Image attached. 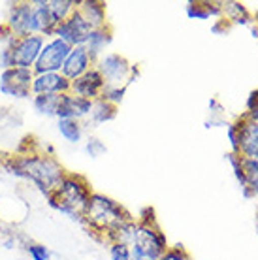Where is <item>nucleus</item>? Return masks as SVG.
<instances>
[{"instance_id":"obj_1","label":"nucleus","mask_w":258,"mask_h":260,"mask_svg":"<svg viewBox=\"0 0 258 260\" xmlns=\"http://www.w3.org/2000/svg\"><path fill=\"white\" fill-rule=\"evenodd\" d=\"M4 168L10 176L30 181L47 198L64 181L66 168L55 156L45 155L44 151H34L25 155H12L4 160Z\"/></svg>"},{"instance_id":"obj_2","label":"nucleus","mask_w":258,"mask_h":260,"mask_svg":"<svg viewBox=\"0 0 258 260\" xmlns=\"http://www.w3.org/2000/svg\"><path fill=\"white\" fill-rule=\"evenodd\" d=\"M134 219L130 211L115 198L104 194V192H92L89 206L83 213V224L90 230V234L96 236L98 240H108V236L117 228Z\"/></svg>"},{"instance_id":"obj_3","label":"nucleus","mask_w":258,"mask_h":260,"mask_svg":"<svg viewBox=\"0 0 258 260\" xmlns=\"http://www.w3.org/2000/svg\"><path fill=\"white\" fill-rule=\"evenodd\" d=\"M89 181L79 174H66L64 181L58 185V189L51 196H47V204L58 213L66 215L72 221L83 222V213L89 206L90 194Z\"/></svg>"},{"instance_id":"obj_4","label":"nucleus","mask_w":258,"mask_h":260,"mask_svg":"<svg viewBox=\"0 0 258 260\" xmlns=\"http://www.w3.org/2000/svg\"><path fill=\"white\" fill-rule=\"evenodd\" d=\"M94 66L102 74L106 87H128L140 78V66L132 64L121 53L108 51L96 60Z\"/></svg>"},{"instance_id":"obj_5","label":"nucleus","mask_w":258,"mask_h":260,"mask_svg":"<svg viewBox=\"0 0 258 260\" xmlns=\"http://www.w3.org/2000/svg\"><path fill=\"white\" fill-rule=\"evenodd\" d=\"M170 249V241L162 228L138 224L136 240L130 245V258L132 260H160L162 254Z\"/></svg>"},{"instance_id":"obj_6","label":"nucleus","mask_w":258,"mask_h":260,"mask_svg":"<svg viewBox=\"0 0 258 260\" xmlns=\"http://www.w3.org/2000/svg\"><path fill=\"white\" fill-rule=\"evenodd\" d=\"M34 72L28 68H10L0 72V92L13 100H26L33 96Z\"/></svg>"},{"instance_id":"obj_7","label":"nucleus","mask_w":258,"mask_h":260,"mask_svg":"<svg viewBox=\"0 0 258 260\" xmlns=\"http://www.w3.org/2000/svg\"><path fill=\"white\" fill-rule=\"evenodd\" d=\"M72 47L58 38L45 40V46L34 64V74H47V72H60L66 57L70 55Z\"/></svg>"},{"instance_id":"obj_8","label":"nucleus","mask_w":258,"mask_h":260,"mask_svg":"<svg viewBox=\"0 0 258 260\" xmlns=\"http://www.w3.org/2000/svg\"><path fill=\"white\" fill-rule=\"evenodd\" d=\"M33 13H34L33 0H17V2L10 4V8H8V17L4 23H6L8 28L17 38L30 36V34H34Z\"/></svg>"},{"instance_id":"obj_9","label":"nucleus","mask_w":258,"mask_h":260,"mask_svg":"<svg viewBox=\"0 0 258 260\" xmlns=\"http://www.w3.org/2000/svg\"><path fill=\"white\" fill-rule=\"evenodd\" d=\"M90 30H92L90 25L83 19V15L76 10L68 19L58 23L55 32H53V38L62 40L70 47H78V46H85Z\"/></svg>"},{"instance_id":"obj_10","label":"nucleus","mask_w":258,"mask_h":260,"mask_svg":"<svg viewBox=\"0 0 258 260\" xmlns=\"http://www.w3.org/2000/svg\"><path fill=\"white\" fill-rule=\"evenodd\" d=\"M45 40L42 34H30V36H23V38H17L15 46L12 47L13 53V60H15V66L19 68H28L33 70L36 60H38L40 53L45 46Z\"/></svg>"},{"instance_id":"obj_11","label":"nucleus","mask_w":258,"mask_h":260,"mask_svg":"<svg viewBox=\"0 0 258 260\" xmlns=\"http://www.w3.org/2000/svg\"><path fill=\"white\" fill-rule=\"evenodd\" d=\"M106 89V81H104L102 74L98 72L96 66H92L89 72H85L83 76L78 79L70 81V92L74 96L87 98L90 102H94L98 98H102V92Z\"/></svg>"},{"instance_id":"obj_12","label":"nucleus","mask_w":258,"mask_h":260,"mask_svg":"<svg viewBox=\"0 0 258 260\" xmlns=\"http://www.w3.org/2000/svg\"><path fill=\"white\" fill-rule=\"evenodd\" d=\"M90 110H92V102L90 100L81 96H74L72 92H66V94L58 96L55 119L57 121H60V119H76V121L83 123V121L89 119Z\"/></svg>"},{"instance_id":"obj_13","label":"nucleus","mask_w":258,"mask_h":260,"mask_svg":"<svg viewBox=\"0 0 258 260\" xmlns=\"http://www.w3.org/2000/svg\"><path fill=\"white\" fill-rule=\"evenodd\" d=\"M234 123L238 126L239 155H241V158L258 160V128L245 117V113L238 115L234 119Z\"/></svg>"},{"instance_id":"obj_14","label":"nucleus","mask_w":258,"mask_h":260,"mask_svg":"<svg viewBox=\"0 0 258 260\" xmlns=\"http://www.w3.org/2000/svg\"><path fill=\"white\" fill-rule=\"evenodd\" d=\"M66 92H70V81L60 72L34 74L33 96L36 94H66Z\"/></svg>"},{"instance_id":"obj_15","label":"nucleus","mask_w":258,"mask_h":260,"mask_svg":"<svg viewBox=\"0 0 258 260\" xmlns=\"http://www.w3.org/2000/svg\"><path fill=\"white\" fill-rule=\"evenodd\" d=\"M92 66H94V62L90 60L85 46H78V47H72L70 55L66 57L64 64H62L60 74H62L68 81H74V79H78L79 76H83L85 72H89Z\"/></svg>"},{"instance_id":"obj_16","label":"nucleus","mask_w":258,"mask_h":260,"mask_svg":"<svg viewBox=\"0 0 258 260\" xmlns=\"http://www.w3.org/2000/svg\"><path fill=\"white\" fill-rule=\"evenodd\" d=\"M113 44V30L110 25L100 26V28H92L89 34V38L85 42V49L89 53L90 60L96 64V60L108 53L110 46Z\"/></svg>"},{"instance_id":"obj_17","label":"nucleus","mask_w":258,"mask_h":260,"mask_svg":"<svg viewBox=\"0 0 258 260\" xmlns=\"http://www.w3.org/2000/svg\"><path fill=\"white\" fill-rule=\"evenodd\" d=\"M78 12L90 25V28H100L108 25V6L102 0H79Z\"/></svg>"},{"instance_id":"obj_18","label":"nucleus","mask_w":258,"mask_h":260,"mask_svg":"<svg viewBox=\"0 0 258 260\" xmlns=\"http://www.w3.org/2000/svg\"><path fill=\"white\" fill-rule=\"evenodd\" d=\"M33 19H34V34H42L44 38H53V32L57 28V23L53 21L47 0H33Z\"/></svg>"},{"instance_id":"obj_19","label":"nucleus","mask_w":258,"mask_h":260,"mask_svg":"<svg viewBox=\"0 0 258 260\" xmlns=\"http://www.w3.org/2000/svg\"><path fill=\"white\" fill-rule=\"evenodd\" d=\"M222 19L228 21L232 26L254 25L251 10L247 8V4L238 2V0H222Z\"/></svg>"},{"instance_id":"obj_20","label":"nucleus","mask_w":258,"mask_h":260,"mask_svg":"<svg viewBox=\"0 0 258 260\" xmlns=\"http://www.w3.org/2000/svg\"><path fill=\"white\" fill-rule=\"evenodd\" d=\"M117 117V106L106 102L104 98H98L92 102V110H90L89 119L85 121L83 126H89V128H96L100 124L111 123L113 119Z\"/></svg>"},{"instance_id":"obj_21","label":"nucleus","mask_w":258,"mask_h":260,"mask_svg":"<svg viewBox=\"0 0 258 260\" xmlns=\"http://www.w3.org/2000/svg\"><path fill=\"white\" fill-rule=\"evenodd\" d=\"M57 130L60 138L64 142L72 143V145H78L85 136L83 123L76 121V119H60V121H57Z\"/></svg>"},{"instance_id":"obj_22","label":"nucleus","mask_w":258,"mask_h":260,"mask_svg":"<svg viewBox=\"0 0 258 260\" xmlns=\"http://www.w3.org/2000/svg\"><path fill=\"white\" fill-rule=\"evenodd\" d=\"M224 160L228 162V166H230V170H232L234 174V179H236V183L239 185V190H241V194H243V198H252L251 190L247 189V181H245V174H243V158H241V155H238V153H226L224 155Z\"/></svg>"},{"instance_id":"obj_23","label":"nucleus","mask_w":258,"mask_h":260,"mask_svg":"<svg viewBox=\"0 0 258 260\" xmlns=\"http://www.w3.org/2000/svg\"><path fill=\"white\" fill-rule=\"evenodd\" d=\"M79 0H47V6L51 12V17L55 23H62L78 10Z\"/></svg>"},{"instance_id":"obj_24","label":"nucleus","mask_w":258,"mask_h":260,"mask_svg":"<svg viewBox=\"0 0 258 260\" xmlns=\"http://www.w3.org/2000/svg\"><path fill=\"white\" fill-rule=\"evenodd\" d=\"M60 94H36L33 96V108L38 115L44 117H55Z\"/></svg>"},{"instance_id":"obj_25","label":"nucleus","mask_w":258,"mask_h":260,"mask_svg":"<svg viewBox=\"0 0 258 260\" xmlns=\"http://www.w3.org/2000/svg\"><path fill=\"white\" fill-rule=\"evenodd\" d=\"M243 174H245L247 189L251 190L252 198L258 200V160L243 158Z\"/></svg>"},{"instance_id":"obj_26","label":"nucleus","mask_w":258,"mask_h":260,"mask_svg":"<svg viewBox=\"0 0 258 260\" xmlns=\"http://www.w3.org/2000/svg\"><path fill=\"white\" fill-rule=\"evenodd\" d=\"M185 12H187V17L192 21H207L211 19L209 15V10L206 6V0H190L185 4Z\"/></svg>"},{"instance_id":"obj_27","label":"nucleus","mask_w":258,"mask_h":260,"mask_svg":"<svg viewBox=\"0 0 258 260\" xmlns=\"http://www.w3.org/2000/svg\"><path fill=\"white\" fill-rule=\"evenodd\" d=\"M25 251L30 260H51V251L45 247L44 243H34V241H26Z\"/></svg>"},{"instance_id":"obj_28","label":"nucleus","mask_w":258,"mask_h":260,"mask_svg":"<svg viewBox=\"0 0 258 260\" xmlns=\"http://www.w3.org/2000/svg\"><path fill=\"white\" fill-rule=\"evenodd\" d=\"M85 153H87L90 158H100L102 155L108 153V147H106V143H104L100 138L89 136L87 142H85Z\"/></svg>"},{"instance_id":"obj_29","label":"nucleus","mask_w":258,"mask_h":260,"mask_svg":"<svg viewBox=\"0 0 258 260\" xmlns=\"http://www.w3.org/2000/svg\"><path fill=\"white\" fill-rule=\"evenodd\" d=\"M126 89H128V87H106L102 92V98L106 102H110V104L119 108V104H121L124 100V96H126Z\"/></svg>"},{"instance_id":"obj_30","label":"nucleus","mask_w":258,"mask_h":260,"mask_svg":"<svg viewBox=\"0 0 258 260\" xmlns=\"http://www.w3.org/2000/svg\"><path fill=\"white\" fill-rule=\"evenodd\" d=\"M110 260H132L130 258V247L123 243H110L108 245Z\"/></svg>"},{"instance_id":"obj_31","label":"nucleus","mask_w":258,"mask_h":260,"mask_svg":"<svg viewBox=\"0 0 258 260\" xmlns=\"http://www.w3.org/2000/svg\"><path fill=\"white\" fill-rule=\"evenodd\" d=\"M136 222H138V224H145V226H156L158 221H156L155 208L147 206V208L140 209V213H138V217H136Z\"/></svg>"},{"instance_id":"obj_32","label":"nucleus","mask_w":258,"mask_h":260,"mask_svg":"<svg viewBox=\"0 0 258 260\" xmlns=\"http://www.w3.org/2000/svg\"><path fill=\"white\" fill-rule=\"evenodd\" d=\"M160 260H192V258L187 253V249L183 247L181 243H177V245H170V249L162 254Z\"/></svg>"},{"instance_id":"obj_33","label":"nucleus","mask_w":258,"mask_h":260,"mask_svg":"<svg viewBox=\"0 0 258 260\" xmlns=\"http://www.w3.org/2000/svg\"><path fill=\"white\" fill-rule=\"evenodd\" d=\"M226 138H228V143H230V153H238L239 155V138H238V126L234 121L226 123Z\"/></svg>"},{"instance_id":"obj_34","label":"nucleus","mask_w":258,"mask_h":260,"mask_svg":"<svg viewBox=\"0 0 258 260\" xmlns=\"http://www.w3.org/2000/svg\"><path fill=\"white\" fill-rule=\"evenodd\" d=\"M15 42H17V36L8 28L6 23H2V25H0V46L12 49V47L15 46Z\"/></svg>"},{"instance_id":"obj_35","label":"nucleus","mask_w":258,"mask_h":260,"mask_svg":"<svg viewBox=\"0 0 258 260\" xmlns=\"http://www.w3.org/2000/svg\"><path fill=\"white\" fill-rule=\"evenodd\" d=\"M15 68V60H13V53L10 47H0V72Z\"/></svg>"},{"instance_id":"obj_36","label":"nucleus","mask_w":258,"mask_h":260,"mask_svg":"<svg viewBox=\"0 0 258 260\" xmlns=\"http://www.w3.org/2000/svg\"><path fill=\"white\" fill-rule=\"evenodd\" d=\"M230 23L228 21H224V19H217V21H213V25H211V32L213 34H217V36H220V34H226L228 30H230Z\"/></svg>"},{"instance_id":"obj_37","label":"nucleus","mask_w":258,"mask_h":260,"mask_svg":"<svg viewBox=\"0 0 258 260\" xmlns=\"http://www.w3.org/2000/svg\"><path fill=\"white\" fill-rule=\"evenodd\" d=\"M243 113H245V117L258 128V108L256 110H252V111H243Z\"/></svg>"},{"instance_id":"obj_38","label":"nucleus","mask_w":258,"mask_h":260,"mask_svg":"<svg viewBox=\"0 0 258 260\" xmlns=\"http://www.w3.org/2000/svg\"><path fill=\"white\" fill-rule=\"evenodd\" d=\"M207 106H209V110H211V113H220V104L217 98H211L209 102H207Z\"/></svg>"},{"instance_id":"obj_39","label":"nucleus","mask_w":258,"mask_h":260,"mask_svg":"<svg viewBox=\"0 0 258 260\" xmlns=\"http://www.w3.org/2000/svg\"><path fill=\"white\" fill-rule=\"evenodd\" d=\"M2 245L6 249H15L17 247V240H15V236H12V238H6V240L2 241Z\"/></svg>"},{"instance_id":"obj_40","label":"nucleus","mask_w":258,"mask_h":260,"mask_svg":"<svg viewBox=\"0 0 258 260\" xmlns=\"http://www.w3.org/2000/svg\"><path fill=\"white\" fill-rule=\"evenodd\" d=\"M249 28H251L252 38H254V40H258V25H251V26H249Z\"/></svg>"},{"instance_id":"obj_41","label":"nucleus","mask_w":258,"mask_h":260,"mask_svg":"<svg viewBox=\"0 0 258 260\" xmlns=\"http://www.w3.org/2000/svg\"><path fill=\"white\" fill-rule=\"evenodd\" d=\"M256 91V108H258V89H254Z\"/></svg>"},{"instance_id":"obj_42","label":"nucleus","mask_w":258,"mask_h":260,"mask_svg":"<svg viewBox=\"0 0 258 260\" xmlns=\"http://www.w3.org/2000/svg\"><path fill=\"white\" fill-rule=\"evenodd\" d=\"M256 42H258V40H256Z\"/></svg>"}]
</instances>
